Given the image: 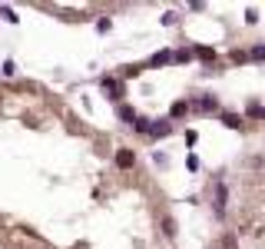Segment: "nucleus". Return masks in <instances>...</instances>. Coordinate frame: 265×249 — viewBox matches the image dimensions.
Instances as JSON below:
<instances>
[{
	"mask_svg": "<svg viewBox=\"0 0 265 249\" xmlns=\"http://www.w3.org/2000/svg\"><path fill=\"white\" fill-rule=\"evenodd\" d=\"M192 57H199V60H206V63H209V60H216V50H212V47H196Z\"/></svg>",
	"mask_w": 265,
	"mask_h": 249,
	"instance_id": "nucleus-8",
	"label": "nucleus"
},
{
	"mask_svg": "<svg viewBox=\"0 0 265 249\" xmlns=\"http://www.w3.org/2000/svg\"><path fill=\"white\" fill-rule=\"evenodd\" d=\"M116 117H120L123 123H132V120L139 117V113H136V110H132V107H120V110H116Z\"/></svg>",
	"mask_w": 265,
	"mask_h": 249,
	"instance_id": "nucleus-9",
	"label": "nucleus"
},
{
	"mask_svg": "<svg viewBox=\"0 0 265 249\" xmlns=\"http://www.w3.org/2000/svg\"><path fill=\"white\" fill-rule=\"evenodd\" d=\"M225 203H229V186L219 180V183L212 186V206H216V216H225Z\"/></svg>",
	"mask_w": 265,
	"mask_h": 249,
	"instance_id": "nucleus-1",
	"label": "nucleus"
},
{
	"mask_svg": "<svg viewBox=\"0 0 265 249\" xmlns=\"http://www.w3.org/2000/svg\"><path fill=\"white\" fill-rule=\"evenodd\" d=\"M173 60H176V63H189V60H192V50H176Z\"/></svg>",
	"mask_w": 265,
	"mask_h": 249,
	"instance_id": "nucleus-14",
	"label": "nucleus"
},
{
	"mask_svg": "<svg viewBox=\"0 0 265 249\" xmlns=\"http://www.w3.org/2000/svg\"><path fill=\"white\" fill-rule=\"evenodd\" d=\"M110 27H113V23L106 20V17H99V23H96V30H99V33H106V30H110Z\"/></svg>",
	"mask_w": 265,
	"mask_h": 249,
	"instance_id": "nucleus-17",
	"label": "nucleus"
},
{
	"mask_svg": "<svg viewBox=\"0 0 265 249\" xmlns=\"http://www.w3.org/2000/svg\"><path fill=\"white\" fill-rule=\"evenodd\" d=\"M116 166H120V170H132V166H136V153L132 150H116Z\"/></svg>",
	"mask_w": 265,
	"mask_h": 249,
	"instance_id": "nucleus-5",
	"label": "nucleus"
},
{
	"mask_svg": "<svg viewBox=\"0 0 265 249\" xmlns=\"http://www.w3.org/2000/svg\"><path fill=\"white\" fill-rule=\"evenodd\" d=\"M222 123H225L229 130H235V126H242V117H235V113H222Z\"/></svg>",
	"mask_w": 265,
	"mask_h": 249,
	"instance_id": "nucleus-11",
	"label": "nucleus"
},
{
	"mask_svg": "<svg viewBox=\"0 0 265 249\" xmlns=\"http://www.w3.org/2000/svg\"><path fill=\"white\" fill-rule=\"evenodd\" d=\"M245 57H249L252 63H262V60H265V44H252V50H249Z\"/></svg>",
	"mask_w": 265,
	"mask_h": 249,
	"instance_id": "nucleus-7",
	"label": "nucleus"
},
{
	"mask_svg": "<svg viewBox=\"0 0 265 249\" xmlns=\"http://www.w3.org/2000/svg\"><path fill=\"white\" fill-rule=\"evenodd\" d=\"M196 110H199V113H216V110H219V97H212V93H202V97L196 100Z\"/></svg>",
	"mask_w": 265,
	"mask_h": 249,
	"instance_id": "nucleus-4",
	"label": "nucleus"
},
{
	"mask_svg": "<svg viewBox=\"0 0 265 249\" xmlns=\"http://www.w3.org/2000/svg\"><path fill=\"white\" fill-rule=\"evenodd\" d=\"M163 229H166V236L173 239V236H176V219H173V216H163Z\"/></svg>",
	"mask_w": 265,
	"mask_h": 249,
	"instance_id": "nucleus-12",
	"label": "nucleus"
},
{
	"mask_svg": "<svg viewBox=\"0 0 265 249\" xmlns=\"http://www.w3.org/2000/svg\"><path fill=\"white\" fill-rule=\"evenodd\" d=\"M0 17H3L7 23H17V13H13L10 7H0Z\"/></svg>",
	"mask_w": 265,
	"mask_h": 249,
	"instance_id": "nucleus-16",
	"label": "nucleus"
},
{
	"mask_svg": "<svg viewBox=\"0 0 265 249\" xmlns=\"http://www.w3.org/2000/svg\"><path fill=\"white\" fill-rule=\"evenodd\" d=\"M189 110H192V103H189V100H179V103H173V110H169V123H173V120H179V117H186Z\"/></svg>",
	"mask_w": 265,
	"mask_h": 249,
	"instance_id": "nucleus-6",
	"label": "nucleus"
},
{
	"mask_svg": "<svg viewBox=\"0 0 265 249\" xmlns=\"http://www.w3.org/2000/svg\"><path fill=\"white\" fill-rule=\"evenodd\" d=\"M132 123H136V133H146V130H149V120H146V117H136Z\"/></svg>",
	"mask_w": 265,
	"mask_h": 249,
	"instance_id": "nucleus-15",
	"label": "nucleus"
},
{
	"mask_svg": "<svg viewBox=\"0 0 265 249\" xmlns=\"http://www.w3.org/2000/svg\"><path fill=\"white\" fill-rule=\"evenodd\" d=\"M169 133H173V123H169V120H149V130H146V136H156V140H159V136H169Z\"/></svg>",
	"mask_w": 265,
	"mask_h": 249,
	"instance_id": "nucleus-2",
	"label": "nucleus"
},
{
	"mask_svg": "<svg viewBox=\"0 0 265 249\" xmlns=\"http://www.w3.org/2000/svg\"><path fill=\"white\" fill-rule=\"evenodd\" d=\"M99 87H103V93H110L113 100H123V83L116 80V76H103Z\"/></svg>",
	"mask_w": 265,
	"mask_h": 249,
	"instance_id": "nucleus-3",
	"label": "nucleus"
},
{
	"mask_svg": "<svg viewBox=\"0 0 265 249\" xmlns=\"http://www.w3.org/2000/svg\"><path fill=\"white\" fill-rule=\"evenodd\" d=\"M245 113H249V117H252V120H262V117H265L262 103H249V110H245Z\"/></svg>",
	"mask_w": 265,
	"mask_h": 249,
	"instance_id": "nucleus-13",
	"label": "nucleus"
},
{
	"mask_svg": "<svg viewBox=\"0 0 265 249\" xmlns=\"http://www.w3.org/2000/svg\"><path fill=\"white\" fill-rule=\"evenodd\" d=\"M0 76H13V60H7V63H3V73Z\"/></svg>",
	"mask_w": 265,
	"mask_h": 249,
	"instance_id": "nucleus-19",
	"label": "nucleus"
},
{
	"mask_svg": "<svg viewBox=\"0 0 265 249\" xmlns=\"http://www.w3.org/2000/svg\"><path fill=\"white\" fill-rule=\"evenodd\" d=\"M169 60H173V54H169V50H159V54H153L149 66H163V63H169Z\"/></svg>",
	"mask_w": 265,
	"mask_h": 249,
	"instance_id": "nucleus-10",
	"label": "nucleus"
},
{
	"mask_svg": "<svg viewBox=\"0 0 265 249\" xmlns=\"http://www.w3.org/2000/svg\"><path fill=\"white\" fill-rule=\"evenodd\" d=\"M153 163L156 166H166V153H153Z\"/></svg>",
	"mask_w": 265,
	"mask_h": 249,
	"instance_id": "nucleus-18",
	"label": "nucleus"
}]
</instances>
